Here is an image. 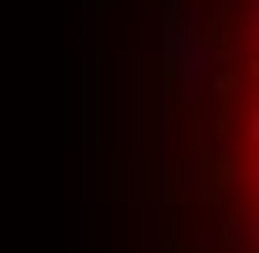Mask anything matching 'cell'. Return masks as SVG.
<instances>
[{
    "label": "cell",
    "instance_id": "6da1fadb",
    "mask_svg": "<svg viewBox=\"0 0 259 253\" xmlns=\"http://www.w3.org/2000/svg\"><path fill=\"white\" fill-rule=\"evenodd\" d=\"M247 133H253V171H259V108L247 114Z\"/></svg>",
    "mask_w": 259,
    "mask_h": 253
},
{
    "label": "cell",
    "instance_id": "7a4b0ae2",
    "mask_svg": "<svg viewBox=\"0 0 259 253\" xmlns=\"http://www.w3.org/2000/svg\"><path fill=\"white\" fill-rule=\"evenodd\" d=\"M253 253H259V215H253Z\"/></svg>",
    "mask_w": 259,
    "mask_h": 253
}]
</instances>
